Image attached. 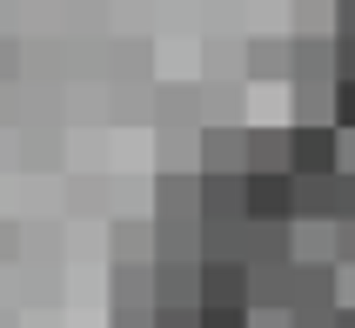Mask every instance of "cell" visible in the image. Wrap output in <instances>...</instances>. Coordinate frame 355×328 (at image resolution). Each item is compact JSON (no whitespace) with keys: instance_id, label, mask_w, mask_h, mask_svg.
Masks as SVG:
<instances>
[{"instance_id":"cell-1","label":"cell","mask_w":355,"mask_h":328,"mask_svg":"<svg viewBox=\"0 0 355 328\" xmlns=\"http://www.w3.org/2000/svg\"><path fill=\"white\" fill-rule=\"evenodd\" d=\"M241 221H295V174L288 168H241Z\"/></svg>"},{"instance_id":"cell-2","label":"cell","mask_w":355,"mask_h":328,"mask_svg":"<svg viewBox=\"0 0 355 328\" xmlns=\"http://www.w3.org/2000/svg\"><path fill=\"white\" fill-rule=\"evenodd\" d=\"M148 288H155V322H195V261L188 254H155L148 268Z\"/></svg>"},{"instance_id":"cell-3","label":"cell","mask_w":355,"mask_h":328,"mask_svg":"<svg viewBox=\"0 0 355 328\" xmlns=\"http://www.w3.org/2000/svg\"><path fill=\"white\" fill-rule=\"evenodd\" d=\"M336 261H295V288H288V322H336Z\"/></svg>"},{"instance_id":"cell-4","label":"cell","mask_w":355,"mask_h":328,"mask_svg":"<svg viewBox=\"0 0 355 328\" xmlns=\"http://www.w3.org/2000/svg\"><path fill=\"white\" fill-rule=\"evenodd\" d=\"M288 174H336V121H288Z\"/></svg>"},{"instance_id":"cell-5","label":"cell","mask_w":355,"mask_h":328,"mask_svg":"<svg viewBox=\"0 0 355 328\" xmlns=\"http://www.w3.org/2000/svg\"><path fill=\"white\" fill-rule=\"evenodd\" d=\"M288 80H302V87H329V80H336L329 34H295L288 40Z\"/></svg>"},{"instance_id":"cell-6","label":"cell","mask_w":355,"mask_h":328,"mask_svg":"<svg viewBox=\"0 0 355 328\" xmlns=\"http://www.w3.org/2000/svg\"><path fill=\"white\" fill-rule=\"evenodd\" d=\"M295 261H248V315L255 309H288Z\"/></svg>"},{"instance_id":"cell-7","label":"cell","mask_w":355,"mask_h":328,"mask_svg":"<svg viewBox=\"0 0 355 328\" xmlns=\"http://www.w3.org/2000/svg\"><path fill=\"white\" fill-rule=\"evenodd\" d=\"M148 309H155V288H148V261H121L114 268V315L121 322H148Z\"/></svg>"},{"instance_id":"cell-8","label":"cell","mask_w":355,"mask_h":328,"mask_svg":"<svg viewBox=\"0 0 355 328\" xmlns=\"http://www.w3.org/2000/svg\"><path fill=\"white\" fill-rule=\"evenodd\" d=\"M336 174H295V221H336Z\"/></svg>"},{"instance_id":"cell-9","label":"cell","mask_w":355,"mask_h":328,"mask_svg":"<svg viewBox=\"0 0 355 328\" xmlns=\"http://www.w3.org/2000/svg\"><path fill=\"white\" fill-rule=\"evenodd\" d=\"M241 168H288V128H241Z\"/></svg>"},{"instance_id":"cell-10","label":"cell","mask_w":355,"mask_h":328,"mask_svg":"<svg viewBox=\"0 0 355 328\" xmlns=\"http://www.w3.org/2000/svg\"><path fill=\"white\" fill-rule=\"evenodd\" d=\"M288 241H295V228H288V221H248L241 261H288Z\"/></svg>"},{"instance_id":"cell-11","label":"cell","mask_w":355,"mask_h":328,"mask_svg":"<svg viewBox=\"0 0 355 328\" xmlns=\"http://www.w3.org/2000/svg\"><path fill=\"white\" fill-rule=\"evenodd\" d=\"M241 67H248V80H275V74H288V40H248Z\"/></svg>"},{"instance_id":"cell-12","label":"cell","mask_w":355,"mask_h":328,"mask_svg":"<svg viewBox=\"0 0 355 328\" xmlns=\"http://www.w3.org/2000/svg\"><path fill=\"white\" fill-rule=\"evenodd\" d=\"M201 168H241V128H201Z\"/></svg>"},{"instance_id":"cell-13","label":"cell","mask_w":355,"mask_h":328,"mask_svg":"<svg viewBox=\"0 0 355 328\" xmlns=\"http://www.w3.org/2000/svg\"><path fill=\"white\" fill-rule=\"evenodd\" d=\"M288 107H295V121H329V87H302V80H288Z\"/></svg>"},{"instance_id":"cell-14","label":"cell","mask_w":355,"mask_h":328,"mask_svg":"<svg viewBox=\"0 0 355 328\" xmlns=\"http://www.w3.org/2000/svg\"><path fill=\"white\" fill-rule=\"evenodd\" d=\"M329 121H336V128H355V74L329 80Z\"/></svg>"},{"instance_id":"cell-15","label":"cell","mask_w":355,"mask_h":328,"mask_svg":"<svg viewBox=\"0 0 355 328\" xmlns=\"http://www.w3.org/2000/svg\"><path fill=\"white\" fill-rule=\"evenodd\" d=\"M155 194H161V208H195V174H161Z\"/></svg>"},{"instance_id":"cell-16","label":"cell","mask_w":355,"mask_h":328,"mask_svg":"<svg viewBox=\"0 0 355 328\" xmlns=\"http://www.w3.org/2000/svg\"><path fill=\"white\" fill-rule=\"evenodd\" d=\"M295 34H329V0H295Z\"/></svg>"},{"instance_id":"cell-17","label":"cell","mask_w":355,"mask_h":328,"mask_svg":"<svg viewBox=\"0 0 355 328\" xmlns=\"http://www.w3.org/2000/svg\"><path fill=\"white\" fill-rule=\"evenodd\" d=\"M188 107H201L195 87H161V121H188Z\"/></svg>"},{"instance_id":"cell-18","label":"cell","mask_w":355,"mask_h":328,"mask_svg":"<svg viewBox=\"0 0 355 328\" xmlns=\"http://www.w3.org/2000/svg\"><path fill=\"white\" fill-rule=\"evenodd\" d=\"M329 60H336V74H355V34L329 27Z\"/></svg>"},{"instance_id":"cell-19","label":"cell","mask_w":355,"mask_h":328,"mask_svg":"<svg viewBox=\"0 0 355 328\" xmlns=\"http://www.w3.org/2000/svg\"><path fill=\"white\" fill-rule=\"evenodd\" d=\"M336 268H355V214H336Z\"/></svg>"},{"instance_id":"cell-20","label":"cell","mask_w":355,"mask_h":328,"mask_svg":"<svg viewBox=\"0 0 355 328\" xmlns=\"http://www.w3.org/2000/svg\"><path fill=\"white\" fill-rule=\"evenodd\" d=\"M329 27H342V34H355V0H329Z\"/></svg>"},{"instance_id":"cell-21","label":"cell","mask_w":355,"mask_h":328,"mask_svg":"<svg viewBox=\"0 0 355 328\" xmlns=\"http://www.w3.org/2000/svg\"><path fill=\"white\" fill-rule=\"evenodd\" d=\"M14 60H20V54H14V40H0V74H14Z\"/></svg>"}]
</instances>
